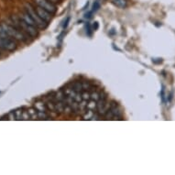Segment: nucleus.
Instances as JSON below:
<instances>
[{
    "label": "nucleus",
    "mask_w": 175,
    "mask_h": 175,
    "mask_svg": "<svg viewBox=\"0 0 175 175\" xmlns=\"http://www.w3.org/2000/svg\"><path fill=\"white\" fill-rule=\"evenodd\" d=\"M0 26L5 29V31L7 32V34L9 37L17 39V40H20V41H23V42L28 41V35L24 31H22L20 29H19L18 27H14V26H11V25L6 24V23H2Z\"/></svg>",
    "instance_id": "obj_1"
},
{
    "label": "nucleus",
    "mask_w": 175,
    "mask_h": 175,
    "mask_svg": "<svg viewBox=\"0 0 175 175\" xmlns=\"http://www.w3.org/2000/svg\"><path fill=\"white\" fill-rule=\"evenodd\" d=\"M12 19H13V20H15L16 27H18L22 31H24L27 35H29L30 37H37L38 36V30H37L36 27L28 24L22 19H17L16 17H13Z\"/></svg>",
    "instance_id": "obj_2"
},
{
    "label": "nucleus",
    "mask_w": 175,
    "mask_h": 175,
    "mask_svg": "<svg viewBox=\"0 0 175 175\" xmlns=\"http://www.w3.org/2000/svg\"><path fill=\"white\" fill-rule=\"evenodd\" d=\"M26 10L29 14V16L35 21V23L37 25V28H39V29H46L48 27V23L39 18V16L38 15V13L36 12L35 8L30 4H26Z\"/></svg>",
    "instance_id": "obj_3"
},
{
    "label": "nucleus",
    "mask_w": 175,
    "mask_h": 175,
    "mask_svg": "<svg viewBox=\"0 0 175 175\" xmlns=\"http://www.w3.org/2000/svg\"><path fill=\"white\" fill-rule=\"evenodd\" d=\"M106 99L107 97L105 93L100 94V98L97 101V111L100 115H105L110 108V105L107 103Z\"/></svg>",
    "instance_id": "obj_4"
},
{
    "label": "nucleus",
    "mask_w": 175,
    "mask_h": 175,
    "mask_svg": "<svg viewBox=\"0 0 175 175\" xmlns=\"http://www.w3.org/2000/svg\"><path fill=\"white\" fill-rule=\"evenodd\" d=\"M0 48L8 52H12L16 50L17 44L11 37H5V38L0 37Z\"/></svg>",
    "instance_id": "obj_5"
},
{
    "label": "nucleus",
    "mask_w": 175,
    "mask_h": 175,
    "mask_svg": "<svg viewBox=\"0 0 175 175\" xmlns=\"http://www.w3.org/2000/svg\"><path fill=\"white\" fill-rule=\"evenodd\" d=\"M34 1L39 7L46 9L47 11H49L52 14H54L57 11L55 5L52 2H51L50 0H34Z\"/></svg>",
    "instance_id": "obj_6"
},
{
    "label": "nucleus",
    "mask_w": 175,
    "mask_h": 175,
    "mask_svg": "<svg viewBox=\"0 0 175 175\" xmlns=\"http://www.w3.org/2000/svg\"><path fill=\"white\" fill-rule=\"evenodd\" d=\"M35 10H36V12L38 13L39 18H40L41 20H44V21H46L47 23L52 20V14L50 13L49 11H47L46 9H44V8H42V7H40L38 6V7L35 8Z\"/></svg>",
    "instance_id": "obj_7"
},
{
    "label": "nucleus",
    "mask_w": 175,
    "mask_h": 175,
    "mask_svg": "<svg viewBox=\"0 0 175 175\" xmlns=\"http://www.w3.org/2000/svg\"><path fill=\"white\" fill-rule=\"evenodd\" d=\"M109 109L112 111V113L114 115V119H120L122 117V112L118 108V105L116 102H111Z\"/></svg>",
    "instance_id": "obj_8"
},
{
    "label": "nucleus",
    "mask_w": 175,
    "mask_h": 175,
    "mask_svg": "<svg viewBox=\"0 0 175 175\" xmlns=\"http://www.w3.org/2000/svg\"><path fill=\"white\" fill-rule=\"evenodd\" d=\"M20 19H22V20H24V21H26L28 24H29V25H32V26H34V27H36L37 28V25H36V23H35V21L33 20V19L29 16V14L26 11V12H24V13H22L21 15H20Z\"/></svg>",
    "instance_id": "obj_9"
},
{
    "label": "nucleus",
    "mask_w": 175,
    "mask_h": 175,
    "mask_svg": "<svg viewBox=\"0 0 175 175\" xmlns=\"http://www.w3.org/2000/svg\"><path fill=\"white\" fill-rule=\"evenodd\" d=\"M34 106H35V109L37 111H39V112H46L47 111V107H46L44 102H41V101L36 102Z\"/></svg>",
    "instance_id": "obj_10"
},
{
    "label": "nucleus",
    "mask_w": 175,
    "mask_h": 175,
    "mask_svg": "<svg viewBox=\"0 0 175 175\" xmlns=\"http://www.w3.org/2000/svg\"><path fill=\"white\" fill-rule=\"evenodd\" d=\"M71 88H73L74 91H76V92H81L83 88V83H80V82H74L73 84H72V87Z\"/></svg>",
    "instance_id": "obj_11"
},
{
    "label": "nucleus",
    "mask_w": 175,
    "mask_h": 175,
    "mask_svg": "<svg viewBox=\"0 0 175 175\" xmlns=\"http://www.w3.org/2000/svg\"><path fill=\"white\" fill-rule=\"evenodd\" d=\"M87 108L91 109L93 111L94 110H97V102L91 99V101H89V103L87 104Z\"/></svg>",
    "instance_id": "obj_12"
},
{
    "label": "nucleus",
    "mask_w": 175,
    "mask_h": 175,
    "mask_svg": "<svg viewBox=\"0 0 175 175\" xmlns=\"http://www.w3.org/2000/svg\"><path fill=\"white\" fill-rule=\"evenodd\" d=\"M114 1V4L118 7H121V8H124V7H127V5H128V2H127V0H113Z\"/></svg>",
    "instance_id": "obj_13"
},
{
    "label": "nucleus",
    "mask_w": 175,
    "mask_h": 175,
    "mask_svg": "<svg viewBox=\"0 0 175 175\" xmlns=\"http://www.w3.org/2000/svg\"><path fill=\"white\" fill-rule=\"evenodd\" d=\"M94 116H95V112L91 109H88L87 113L83 116V117H84V119H87V120H93Z\"/></svg>",
    "instance_id": "obj_14"
},
{
    "label": "nucleus",
    "mask_w": 175,
    "mask_h": 175,
    "mask_svg": "<svg viewBox=\"0 0 175 175\" xmlns=\"http://www.w3.org/2000/svg\"><path fill=\"white\" fill-rule=\"evenodd\" d=\"M29 113L30 115V117H32L33 119H38L39 118V117H38V111L36 109H33V108L29 109Z\"/></svg>",
    "instance_id": "obj_15"
},
{
    "label": "nucleus",
    "mask_w": 175,
    "mask_h": 175,
    "mask_svg": "<svg viewBox=\"0 0 175 175\" xmlns=\"http://www.w3.org/2000/svg\"><path fill=\"white\" fill-rule=\"evenodd\" d=\"M38 117H39V119H48L49 118V116L46 114V112H39L38 111Z\"/></svg>",
    "instance_id": "obj_16"
},
{
    "label": "nucleus",
    "mask_w": 175,
    "mask_h": 175,
    "mask_svg": "<svg viewBox=\"0 0 175 175\" xmlns=\"http://www.w3.org/2000/svg\"><path fill=\"white\" fill-rule=\"evenodd\" d=\"M99 98H100V94H98L97 92H94V93L91 94V99L92 100H95V101L97 102Z\"/></svg>",
    "instance_id": "obj_17"
},
{
    "label": "nucleus",
    "mask_w": 175,
    "mask_h": 175,
    "mask_svg": "<svg viewBox=\"0 0 175 175\" xmlns=\"http://www.w3.org/2000/svg\"><path fill=\"white\" fill-rule=\"evenodd\" d=\"M82 97H83V100H85V101H88L91 99V95L87 92H83L82 94Z\"/></svg>",
    "instance_id": "obj_18"
},
{
    "label": "nucleus",
    "mask_w": 175,
    "mask_h": 175,
    "mask_svg": "<svg viewBox=\"0 0 175 175\" xmlns=\"http://www.w3.org/2000/svg\"><path fill=\"white\" fill-rule=\"evenodd\" d=\"M99 8H100V4H99V2H98V1H96V2L94 3V5H93V9H92V12H93V13H94V12H96Z\"/></svg>",
    "instance_id": "obj_19"
},
{
    "label": "nucleus",
    "mask_w": 175,
    "mask_h": 175,
    "mask_svg": "<svg viewBox=\"0 0 175 175\" xmlns=\"http://www.w3.org/2000/svg\"><path fill=\"white\" fill-rule=\"evenodd\" d=\"M86 33H87L88 36L91 35V26H90V24H87V25H86Z\"/></svg>",
    "instance_id": "obj_20"
},
{
    "label": "nucleus",
    "mask_w": 175,
    "mask_h": 175,
    "mask_svg": "<svg viewBox=\"0 0 175 175\" xmlns=\"http://www.w3.org/2000/svg\"><path fill=\"white\" fill-rule=\"evenodd\" d=\"M69 21H70V18H67V20H66V22H65V23H64V25H63V29H66V28H67Z\"/></svg>",
    "instance_id": "obj_21"
},
{
    "label": "nucleus",
    "mask_w": 175,
    "mask_h": 175,
    "mask_svg": "<svg viewBox=\"0 0 175 175\" xmlns=\"http://www.w3.org/2000/svg\"><path fill=\"white\" fill-rule=\"evenodd\" d=\"M93 27H94V29H96L98 28V23L97 22H95V24L93 25Z\"/></svg>",
    "instance_id": "obj_22"
}]
</instances>
